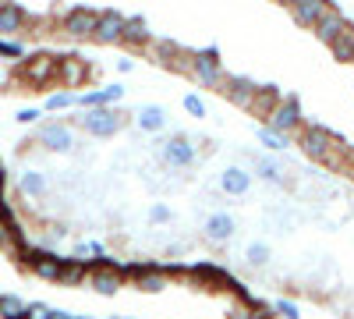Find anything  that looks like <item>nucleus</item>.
I'll use <instances>...</instances> for the list:
<instances>
[{
    "label": "nucleus",
    "instance_id": "nucleus-33",
    "mask_svg": "<svg viewBox=\"0 0 354 319\" xmlns=\"http://www.w3.org/2000/svg\"><path fill=\"white\" fill-rule=\"evenodd\" d=\"M25 319H50V305H46V302H32V305H25Z\"/></svg>",
    "mask_w": 354,
    "mask_h": 319
},
{
    "label": "nucleus",
    "instance_id": "nucleus-12",
    "mask_svg": "<svg viewBox=\"0 0 354 319\" xmlns=\"http://www.w3.org/2000/svg\"><path fill=\"white\" fill-rule=\"evenodd\" d=\"M188 75H192L198 85H205V89H220L223 78H227V71H223L220 61H205V57H198V53H192V68H188Z\"/></svg>",
    "mask_w": 354,
    "mask_h": 319
},
{
    "label": "nucleus",
    "instance_id": "nucleus-30",
    "mask_svg": "<svg viewBox=\"0 0 354 319\" xmlns=\"http://www.w3.org/2000/svg\"><path fill=\"white\" fill-rule=\"evenodd\" d=\"M181 107H185V113H188V118H205V103L198 100V93H188L185 100H181Z\"/></svg>",
    "mask_w": 354,
    "mask_h": 319
},
{
    "label": "nucleus",
    "instance_id": "nucleus-19",
    "mask_svg": "<svg viewBox=\"0 0 354 319\" xmlns=\"http://www.w3.org/2000/svg\"><path fill=\"white\" fill-rule=\"evenodd\" d=\"M135 125H138L142 131H163V128H167V110H163L160 103H142V107L135 110Z\"/></svg>",
    "mask_w": 354,
    "mask_h": 319
},
{
    "label": "nucleus",
    "instance_id": "nucleus-22",
    "mask_svg": "<svg viewBox=\"0 0 354 319\" xmlns=\"http://www.w3.org/2000/svg\"><path fill=\"white\" fill-rule=\"evenodd\" d=\"M85 277H88V263H78V259L64 255L61 273H57V284L61 287H78V284H85Z\"/></svg>",
    "mask_w": 354,
    "mask_h": 319
},
{
    "label": "nucleus",
    "instance_id": "nucleus-18",
    "mask_svg": "<svg viewBox=\"0 0 354 319\" xmlns=\"http://www.w3.org/2000/svg\"><path fill=\"white\" fill-rule=\"evenodd\" d=\"M121 43L124 46H145V43H149V21H145L142 15H124Z\"/></svg>",
    "mask_w": 354,
    "mask_h": 319
},
{
    "label": "nucleus",
    "instance_id": "nucleus-13",
    "mask_svg": "<svg viewBox=\"0 0 354 319\" xmlns=\"http://www.w3.org/2000/svg\"><path fill=\"white\" fill-rule=\"evenodd\" d=\"M85 78H88V64L82 57H57V82L64 85V93L85 85Z\"/></svg>",
    "mask_w": 354,
    "mask_h": 319
},
{
    "label": "nucleus",
    "instance_id": "nucleus-41",
    "mask_svg": "<svg viewBox=\"0 0 354 319\" xmlns=\"http://www.w3.org/2000/svg\"><path fill=\"white\" fill-rule=\"evenodd\" d=\"M347 156H351V167H347V174H351V178H354V149H351Z\"/></svg>",
    "mask_w": 354,
    "mask_h": 319
},
{
    "label": "nucleus",
    "instance_id": "nucleus-8",
    "mask_svg": "<svg viewBox=\"0 0 354 319\" xmlns=\"http://www.w3.org/2000/svg\"><path fill=\"white\" fill-rule=\"evenodd\" d=\"M21 78L28 85H46L57 78V57L53 53H36L28 57V61H21Z\"/></svg>",
    "mask_w": 354,
    "mask_h": 319
},
{
    "label": "nucleus",
    "instance_id": "nucleus-39",
    "mask_svg": "<svg viewBox=\"0 0 354 319\" xmlns=\"http://www.w3.org/2000/svg\"><path fill=\"white\" fill-rule=\"evenodd\" d=\"M8 210H11V206H8V199H4V188H0V220H4Z\"/></svg>",
    "mask_w": 354,
    "mask_h": 319
},
{
    "label": "nucleus",
    "instance_id": "nucleus-17",
    "mask_svg": "<svg viewBox=\"0 0 354 319\" xmlns=\"http://www.w3.org/2000/svg\"><path fill=\"white\" fill-rule=\"evenodd\" d=\"M234 227H238V224H234V217L230 213H213V217H205V238H209V241H216V245H223V241H230L234 238Z\"/></svg>",
    "mask_w": 354,
    "mask_h": 319
},
{
    "label": "nucleus",
    "instance_id": "nucleus-16",
    "mask_svg": "<svg viewBox=\"0 0 354 319\" xmlns=\"http://www.w3.org/2000/svg\"><path fill=\"white\" fill-rule=\"evenodd\" d=\"M248 188H252V174L245 167H227L220 174V192L223 195H248Z\"/></svg>",
    "mask_w": 354,
    "mask_h": 319
},
{
    "label": "nucleus",
    "instance_id": "nucleus-5",
    "mask_svg": "<svg viewBox=\"0 0 354 319\" xmlns=\"http://www.w3.org/2000/svg\"><path fill=\"white\" fill-rule=\"evenodd\" d=\"M88 287H93L96 295H117L124 287V277H121V270H117V263L106 255V263H96V266H88Z\"/></svg>",
    "mask_w": 354,
    "mask_h": 319
},
{
    "label": "nucleus",
    "instance_id": "nucleus-10",
    "mask_svg": "<svg viewBox=\"0 0 354 319\" xmlns=\"http://www.w3.org/2000/svg\"><path fill=\"white\" fill-rule=\"evenodd\" d=\"M234 107H252V100H255V93H259V85H255V78H248V75H227L223 78V89H220Z\"/></svg>",
    "mask_w": 354,
    "mask_h": 319
},
{
    "label": "nucleus",
    "instance_id": "nucleus-15",
    "mask_svg": "<svg viewBox=\"0 0 354 319\" xmlns=\"http://www.w3.org/2000/svg\"><path fill=\"white\" fill-rule=\"evenodd\" d=\"M344 25H347L344 11L330 4V11H326V15H322V18L315 21V28H312V33H315V39H319V43H326V46H330V43H333V39L344 33Z\"/></svg>",
    "mask_w": 354,
    "mask_h": 319
},
{
    "label": "nucleus",
    "instance_id": "nucleus-7",
    "mask_svg": "<svg viewBox=\"0 0 354 319\" xmlns=\"http://www.w3.org/2000/svg\"><path fill=\"white\" fill-rule=\"evenodd\" d=\"M100 11H88V8H71L61 15V33L71 39H93V28H96Z\"/></svg>",
    "mask_w": 354,
    "mask_h": 319
},
{
    "label": "nucleus",
    "instance_id": "nucleus-14",
    "mask_svg": "<svg viewBox=\"0 0 354 319\" xmlns=\"http://www.w3.org/2000/svg\"><path fill=\"white\" fill-rule=\"evenodd\" d=\"M287 8H290V18L301 28H315V21L330 11L326 0H294V4H287Z\"/></svg>",
    "mask_w": 354,
    "mask_h": 319
},
{
    "label": "nucleus",
    "instance_id": "nucleus-20",
    "mask_svg": "<svg viewBox=\"0 0 354 319\" xmlns=\"http://www.w3.org/2000/svg\"><path fill=\"white\" fill-rule=\"evenodd\" d=\"M28 25V11L21 4H0V39Z\"/></svg>",
    "mask_w": 354,
    "mask_h": 319
},
{
    "label": "nucleus",
    "instance_id": "nucleus-25",
    "mask_svg": "<svg viewBox=\"0 0 354 319\" xmlns=\"http://www.w3.org/2000/svg\"><path fill=\"white\" fill-rule=\"evenodd\" d=\"M330 50H333V57L340 64H351L354 61V25H344V33L330 43Z\"/></svg>",
    "mask_w": 354,
    "mask_h": 319
},
{
    "label": "nucleus",
    "instance_id": "nucleus-23",
    "mask_svg": "<svg viewBox=\"0 0 354 319\" xmlns=\"http://www.w3.org/2000/svg\"><path fill=\"white\" fill-rule=\"evenodd\" d=\"M46 174L43 170H25L21 178H18V192L21 195H28V199H43L46 195Z\"/></svg>",
    "mask_w": 354,
    "mask_h": 319
},
{
    "label": "nucleus",
    "instance_id": "nucleus-3",
    "mask_svg": "<svg viewBox=\"0 0 354 319\" xmlns=\"http://www.w3.org/2000/svg\"><path fill=\"white\" fill-rule=\"evenodd\" d=\"M82 131L85 135H93V138H110L124 128V113L121 110H113V107H100V110H85L82 118H78Z\"/></svg>",
    "mask_w": 354,
    "mask_h": 319
},
{
    "label": "nucleus",
    "instance_id": "nucleus-29",
    "mask_svg": "<svg viewBox=\"0 0 354 319\" xmlns=\"http://www.w3.org/2000/svg\"><path fill=\"white\" fill-rule=\"evenodd\" d=\"M68 107H75V93H50L46 96V110H68Z\"/></svg>",
    "mask_w": 354,
    "mask_h": 319
},
{
    "label": "nucleus",
    "instance_id": "nucleus-24",
    "mask_svg": "<svg viewBox=\"0 0 354 319\" xmlns=\"http://www.w3.org/2000/svg\"><path fill=\"white\" fill-rule=\"evenodd\" d=\"M255 174L262 181H270V185H283V163L277 160V156H255Z\"/></svg>",
    "mask_w": 354,
    "mask_h": 319
},
{
    "label": "nucleus",
    "instance_id": "nucleus-6",
    "mask_svg": "<svg viewBox=\"0 0 354 319\" xmlns=\"http://www.w3.org/2000/svg\"><path fill=\"white\" fill-rule=\"evenodd\" d=\"M160 156H163L167 167H192L198 149L188 135H170L167 142H160Z\"/></svg>",
    "mask_w": 354,
    "mask_h": 319
},
{
    "label": "nucleus",
    "instance_id": "nucleus-32",
    "mask_svg": "<svg viewBox=\"0 0 354 319\" xmlns=\"http://www.w3.org/2000/svg\"><path fill=\"white\" fill-rule=\"evenodd\" d=\"M0 57L21 61V57H25V46H21V43H15V39H0Z\"/></svg>",
    "mask_w": 354,
    "mask_h": 319
},
{
    "label": "nucleus",
    "instance_id": "nucleus-21",
    "mask_svg": "<svg viewBox=\"0 0 354 319\" xmlns=\"http://www.w3.org/2000/svg\"><path fill=\"white\" fill-rule=\"evenodd\" d=\"M280 100H283V96H280L277 85H259V93H255V100H252V107H248V110H252V113H259V118L266 121Z\"/></svg>",
    "mask_w": 354,
    "mask_h": 319
},
{
    "label": "nucleus",
    "instance_id": "nucleus-11",
    "mask_svg": "<svg viewBox=\"0 0 354 319\" xmlns=\"http://www.w3.org/2000/svg\"><path fill=\"white\" fill-rule=\"evenodd\" d=\"M121 28H124V15L121 11H100L96 18V28H93V43L100 46H113V43H121Z\"/></svg>",
    "mask_w": 354,
    "mask_h": 319
},
{
    "label": "nucleus",
    "instance_id": "nucleus-35",
    "mask_svg": "<svg viewBox=\"0 0 354 319\" xmlns=\"http://www.w3.org/2000/svg\"><path fill=\"white\" fill-rule=\"evenodd\" d=\"M15 121H18V125H32V121H39V110H36V107H21V110L15 113Z\"/></svg>",
    "mask_w": 354,
    "mask_h": 319
},
{
    "label": "nucleus",
    "instance_id": "nucleus-26",
    "mask_svg": "<svg viewBox=\"0 0 354 319\" xmlns=\"http://www.w3.org/2000/svg\"><path fill=\"white\" fill-rule=\"evenodd\" d=\"M245 263H248L252 270L270 266V245H266V241H252V245L245 248Z\"/></svg>",
    "mask_w": 354,
    "mask_h": 319
},
{
    "label": "nucleus",
    "instance_id": "nucleus-37",
    "mask_svg": "<svg viewBox=\"0 0 354 319\" xmlns=\"http://www.w3.org/2000/svg\"><path fill=\"white\" fill-rule=\"evenodd\" d=\"M117 71H124V75H128V71H135V61H131V57H124V61H117Z\"/></svg>",
    "mask_w": 354,
    "mask_h": 319
},
{
    "label": "nucleus",
    "instance_id": "nucleus-43",
    "mask_svg": "<svg viewBox=\"0 0 354 319\" xmlns=\"http://www.w3.org/2000/svg\"><path fill=\"white\" fill-rule=\"evenodd\" d=\"M351 64H354V61H351Z\"/></svg>",
    "mask_w": 354,
    "mask_h": 319
},
{
    "label": "nucleus",
    "instance_id": "nucleus-42",
    "mask_svg": "<svg viewBox=\"0 0 354 319\" xmlns=\"http://www.w3.org/2000/svg\"><path fill=\"white\" fill-rule=\"evenodd\" d=\"M75 319H96V316H75Z\"/></svg>",
    "mask_w": 354,
    "mask_h": 319
},
{
    "label": "nucleus",
    "instance_id": "nucleus-40",
    "mask_svg": "<svg viewBox=\"0 0 354 319\" xmlns=\"http://www.w3.org/2000/svg\"><path fill=\"white\" fill-rule=\"evenodd\" d=\"M4 181H8V170H4V160H0V188H4Z\"/></svg>",
    "mask_w": 354,
    "mask_h": 319
},
{
    "label": "nucleus",
    "instance_id": "nucleus-31",
    "mask_svg": "<svg viewBox=\"0 0 354 319\" xmlns=\"http://www.w3.org/2000/svg\"><path fill=\"white\" fill-rule=\"evenodd\" d=\"M273 312H277L280 319H301V309L294 305L290 298H277V302H273Z\"/></svg>",
    "mask_w": 354,
    "mask_h": 319
},
{
    "label": "nucleus",
    "instance_id": "nucleus-2",
    "mask_svg": "<svg viewBox=\"0 0 354 319\" xmlns=\"http://www.w3.org/2000/svg\"><path fill=\"white\" fill-rule=\"evenodd\" d=\"M266 128H270L273 135H280V138H290L294 131H301V128H305L301 100H298V96H283V100L273 107L270 118H266Z\"/></svg>",
    "mask_w": 354,
    "mask_h": 319
},
{
    "label": "nucleus",
    "instance_id": "nucleus-27",
    "mask_svg": "<svg viewBox=\"0 0 354 319\" xmlns=\"http://www.w3.org/2000/svg\"><path fill=\"white\" fill-rule=\"evenodd\" d=\"M0 319H25V302L18 295H0Z\"/></svg>",
    "mask_w": 354,
    "mask_h": 319
},
{
    "label": "nucleus",
    "instance_id": "nucleus-34",
    "mask_svg": "<svg viewBox=\"0 0 354 319\" xmlns=\"http://www.w3.org/2000/svg\"><path fill=\"white\" fill-rule=\"evenodd\" d=\"M227 316H230V319H252V298H248V302H241V298H238Z\"/></svg>",
    "mask_w": 354,
    "mask_h": 319
},
{
    "label": "nucleus",
    "instance_id": "nucleus-9",
    "mask_svg": "<svg viewBox=\"0 0 354 319\" xmlns=\"http://www.w3.org/2000/svg\"><path fill=\"white\" fill-rule=\"evenodd\" d=\"M36 138H39V146L50 149V153H71V149H75V131H71L68 125H61V121L43 125Z\"/></svg>",
    "mask_w": 354,
    "mask_h": 319
},
{
    "label": "nucleus",
    "instance_id": "nucleus-4",
    "mask_svg": "<svg viewBox=\"0 0 354 319\" xmlns=\"http://www.w3.org/2000/svg\"><path fill=\"white\" fill-rule=\"evenodd\" d=\"M21 263L32 270L36 277H43V280H53L57 284V273H61V263H64V255H57V252H50V248H36V245H25L21 252Z\"/></svg>",
    "mask_w": 354,
    "mask_h": 319
},
{
    "label": "nucleus",
    "instance_id": "nucleus-28",
    "mask_svg": "<svg viewBox=\"0 0 354 319\" xmlns=\"http://www.w3.org/2000/svg\"><path fill=\"white\" fill-rule=\"evenodd\" d=\"M255 138H259V146H266L270 153H283V149H287V138L273 135L270 128H259V131H255Z\"/></svg>",
    "mask_w": 354,
    "mask_h": 319
},
{
    "label": "nucleus",
    "instance_id": "nucleus-36",
    "mask_svg": "<svg viewBox=\"0 0 354 319\" xmlns=\"http://www.w3.org/2000/svg\"><path fill=\"white\" fill-rule=\"evenodd\" d=\"M170 220V206H163V202H156V206L149 210V224H167Z\"/></svg>",
    "mask_w": 354,
    "mask_h": 319
},
{
    "label": "nucleus",
    "instance_id": "nucleus-38",
    "mask_svg": "<svg viewBox=\"0 0 354 319\" xmlns=\"http://www.w3.org/2000/svg\"><path fill=\"white\" fill-rule=\"evenodd\" d=\"M50 319H75V316L64 312V309H50Z\"/></svg>",
    "mask_w": 354,
    "mask_h": 319
},
{
    "label": "nucleus",
    "instance_id": "nucleus-1",
    "mask_svg": "<svg viewBox=\"0 0 354 319\" xmlns=\"http://www.w3.org/2000/svg\"><path fill=\"white\" fill-rule=\"evenodd\" d=\"M301 153L312 160V163H330V167H340L337 160V149H344V138H337L330 128L322 125H305L301 128Z\"/></svg>",
    "mask_w": 354,
    "mask_h": 319
}]
</instances>
